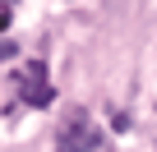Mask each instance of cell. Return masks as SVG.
Listing matches in <instances>:
<instances>
[{"label":"cell","instance_id":"cell-1","mask_svg":"<svg viewBox=\"0 0 157 152\" xmlns=\"http://www.w3.org/2000/svg\"><path fill=\"white\" fill-rule=\"evenodd\" d=\"M56 147H60V152H97V147H102V129L93 124L88 111H74V115L60 124Z\"/></svg>","mask_w":157,"mask_h":152},{"label":"cell","instance_id":"cell-2","mask_svg":"<svg viewBox=\"0 0 157 152\" xmlns=\"http://www.w3.org/2000/svg\"><path fill=\"white\" fill-rule=\"evenodd\" d=\"M14 83H19V102L33 106V111L51 106V97H56V88L46 83V69H42V65H23V69L14 74Z\"/></svg>","mask_w":157,"mask_h":152},{"label":"cell","instance_id":"cell-3","mask_svg":"<svg viewBox=\"0 0 157 152\" xmlns=\"http://www.w3.org/2000/svg\"><path fill=\"white\" fill-rule=\"evenodd\" d=\"M10 55H14V42H10V37H0V60H10Z\"/></svg>","mask_w":157,"mask_h":152},{"label":"cell","instance_id":"cell-4","mask_svg":"<svg viewBox=\"0 0 157 152\" xmlns=\"http://www.w3.org/2000/svg\"><path fill=\"white\" fill-rule=\"evenodd\" d=\"M10 5H14V0H0V28L10 23Z\"/></svg>","mask_w":157,"mask_h":152}]
</instances>
